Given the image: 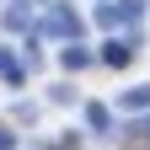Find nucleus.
<instances>
[{"label":"nucleus","mask_w":150,"mask_h":150,"mask_svg":"<svg viewBox=\"0 0 150 150\" xmlns=\"http://www.w3.org/2000/svg\"><path fill=\"white\" fill-rule=\"evenodd\" d=\"M43 27H48V32H75V16L59 6V11H48V22H43Z\"/></svg>","instance_id":"obj_1"},{"label":"nucleus","mask_w":150,"mask_h":150,"mask_svg":"<svg viewBox=\"0 0 150 150\" xmlns=\"http://www.w3.org/2000/svg\"><path fill=\"white\" fill-rule=\"evenodd\" d=\"M118 102H123V107H150V86H129Z\"/></svg>","instance_id":"obj_2"},{"label":"nucleus","mask_w":150,"mask_h":150,"mask_svg":"<svg viewBox=\"0 0 150 150\" xmlns=\"http://www.w3.org/2000/svg\"><path fill=\"white\" fill-rule=\"evenodd\" d=\"M129 54H134V48H129V43H107V64H123Z\"/></svg>","instance_id":"obj_3"},{"label":"nucleus","mask_w":150,"mask_h":150,"mask_svg":"<svg viewBox=\"0 0 150 150\" xmlns=\"http://www.w3.org/2000/svg\"><path fill=\"white\" fill-rule=\"evenodd\" d=\"M48 102H64V107H70V102H75V86H48Z\"/></svg>","instance_id":"obj_4"},{"label":"nucleus","mask_w":150,"mask_h":150,"mask_svg":"<svg viewBox=\"0 0 150 150\" xmlns=\"http://www.w3.org/2000/svg\"><path fill=\"white\" fill-rule=\"evenodd\" d=\"M86 59H91V54H86V48H64V64H70V70H81Z\"/></svg>","instance_id":"obj_5"},{"label":"nucleus","mask_w":150,"mask_h":150,"mask_svg":"<svg viewBox=\"0 0 150 150\" xmlns=\"http://www.w3.org/2000/svg\"><path fill=\"white\" fill-rule=\"evenodd\" d=\"M0 150H16V134H11V129H0Z\"/></svg>","instance_id":"obj_6"}]
</instances>
